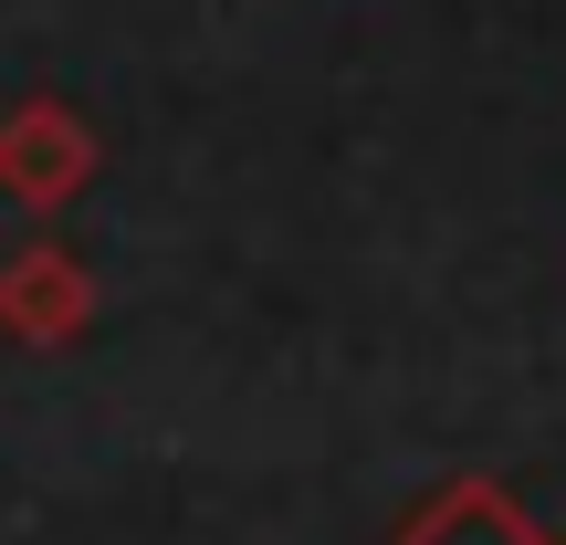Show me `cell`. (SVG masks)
I'll return each instance as SVG.
<instances>
[{"label":"cell","mask_w":566,"mask_h":545,"mask_svg":"<svg viewBox=\"0 0 566 545\" xmlns=\"http://www.w3.org/2000/svg\"><path fill=\"white\" fill-rule=\"evenodd\" d=\"M95 325V273L63 242H21L0 263V336L11 346H74Z\"/></svg>","instance_id":"obj_2"},{"label":"cell","mask_w":566,"mask_h":545,"mask_svg":"<svg viewBox=\"0 0 566 545\" xmlns=\"http://www.w3.org/2000/svg\"><path fill=\"white\" fill-rule=\"evenodd\" d=\"M105 168V147H95V126H84V105H63V95H21L11 116H0V200H21V210H63L84 179Z\"/></svg>","instance_id":"obj_1"},{"label":"cell","mask_w":566,"mask_h":545,"mask_svg":"<svg viewBox=\"0 0 566 545\" xmlns=\"http://www.w3.org/2000/svg\"><path fill=\"white\" fill-rule=\"evenodd\" d=\"M388 545H556V535L535 525L493 472H451V483H430L420 504L399 514V535H388Z\"/></svg>","instance_id":"obj_3"}]
</instances>
